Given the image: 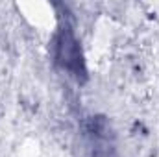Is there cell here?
I'll list each match as a JSON object with an SVG mask.
<instances>
[{"label":"cell","instance_id":"1","mask_svg":"<svg viewBox=\"0 0 159 157\" xmlns=\"http://www.w3.org/2000/svg\"><path fill=\"white\" fill-rule=\"evenodd\" d=\"M57 59L63 63L65 69L80 72V65H81V57L78 54V43L74 39V35L70 34L69 28H63V32L57 37Z\"/></svg>","mask_w":159,"mask_h":157}]
</instances>
